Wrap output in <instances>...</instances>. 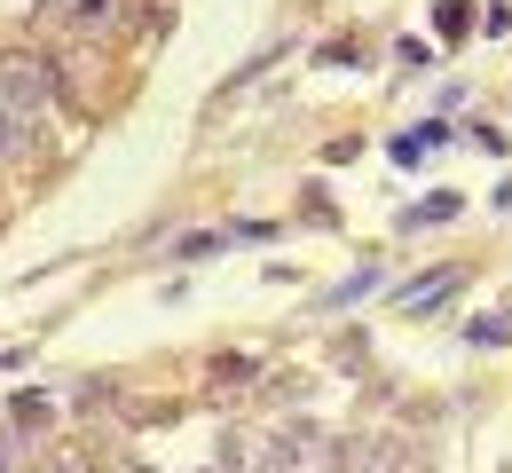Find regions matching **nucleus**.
Listing matches in <instances>:
<instances>
[{
  "label": "nucleus",
  "instance_id": "f257e3e1",
  "mask_svg": "<svg viewBox=\"0 0 512 473\" xmlns=\"http://www.w3.org/2000/svg\"><path fill=\"white\" fill-rule=\"evenodd\" d=\"M32 150H40V119L16 111V103H0V158H32Z\"/></svg>",
  "mask_w": 512,
  "mask_h": 473
},
{
  "label": "nucleus",
  "instance_id": "f03ea898",
  "mask_svg": "<svg viewBox=\"0 0 512 473\" xmlns=\"http://www.w3.org/2000/svg\"><path fill=\"white\" fill-rule=\"evenodd\" d=\"M457 284H465L457 269H434V276H418V284H410L394 308H410V316H418V308H434V300H442V292H457Z\"/></svg>",
  "mask_w": 512,
  "mask_h": 473
},
{
  "label": "nucleus",
  "instance_id": "7ed1b4c3",
  "mask_svg": "<svg viewBox=\"0 0 512 473\" xmlns=\"http://www.w3.org/2000/svg\"><path fill=\"white\" fill-rule=\"evenodd\" d=\"M434 142H442V127H418V135H402V142H394L386 158H394V166H426V150H434Z\"/></svg>",
  "mask_w": 512,
  "mask_h": 473
},
{
  "label": "nucleus",
  "instance_id": "20e7f679",
  "mask_svg": "<svg viewBox=\"0 0 512 473\" xmlns=\"http://www.w3.org/2000/svg\"><path fill=\"white\" fill-rule=\"evenodd\" d=\"M442 221H457V198H426L410 213V229H442Z\"/></svg>",
  "mask_w": 512,
  "mask_h": 473
},
{
  "label": "nucleus",
  "instance_id": "39448f33",
  "mask_svg": "<svg viewBox=\"0 0 512 473\" xmlns=\"http://www.w3.org/2000/svg\"><path fill=\"white\" fill-rule=\"evenodd\" d=\"M355 473H394V450H386V442H363V450H355Z\"/></svg>",
  "mask_w": 512,
  "mask_h": 473
},
{
  "label": "nucleus",
  "instance_id": "423d86ee",
  "mask_svg": "<svg viewBox=\"0 0 512 473\" xmlns=\"http://www.w3.org/2000/svg\"><path fill=\"white\" fill-rule=\"evenodd\" d=\"M371 284H379V276H347V284H339V292H323V308H347V300H363V292H371Z\"/></svg>",
  "mask_w": 512,
  "mask_h": 473
},
{
  "label": "nucleus",
  "instance_id": "0eeeda50",
  "mask_svg": "<svg viewBox=\"0 0 512 473\" xmlns=\"http://www.w3.org/2000/svg\"><path fill=\"white\" fill-rule=\"evenodd\" d=\"M79 16H87V24H103V16H111V0H79Z\"/></svg>",
  "mask_w": 512,
  "mask_h": 473
},
{
  "label": "nucleus",
  "instance_id": "6e6552de",
  "mask_svg": "<svg viewBox=\"0 0 512 473\" xmlns=\"http://www.w3.org/2000/svg\"><path fill=\"white\" fill-rule=\"evenodd\" d=\"M0 473H8V442H0Z\"/></svg>",
  "mask_w": 512,
  "mask_h": 473
}]
</instances>
